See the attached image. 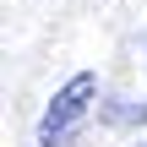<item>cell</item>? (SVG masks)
<instances>
[{
	"mask_svg": "<svg viewBox=\"0 0 147 147\" xmlns=\"http://www.w3.org/2000/svg\"><path fill=\"white\" fill-rule=\"evenodd\" d=\"M93 98H98V76H93V71L71 76V82L49 98V109H44V120H38V147H71L76 131H82V120L93 115Z\"/></svg>",
	"mask_w": 147,
	"mask_h": 147,
	"instance_id": "cell-1",
	"label": "cell"
}]
</instances>
